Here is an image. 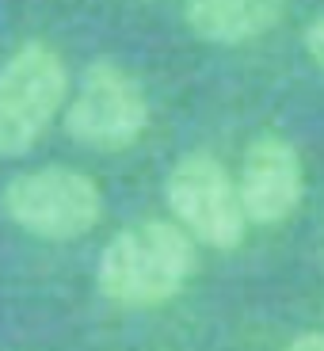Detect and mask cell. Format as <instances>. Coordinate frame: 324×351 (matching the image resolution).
<instances>
[{"label":"cell","instance_id":"5","mask_svg":"<svg viewBox=\"0 0 324 351\" xmlns=\"http://www.w3.org/2000/svg\"><path fill=\"white\" fill-rule=\"evenodd\" d=\"M164 199L175 226H184L191 241L218 252H233L245 241L248 218L240 210L237 180L225 172L214 153H184L164 180Z\"/></svg>","mask_w":324,"mask_h":351},{"label":"cell","instance_id":"8","mask_svg":"<svg viewBox=\"0 0 324 351\" xmlns=\"http://www.w3.org/2000/svg\"><path fill=\"white\" fill-rule=\"evenodd\" d=\"M306 53L313 58V65L324 73V16H316L306 27Z\"/></svg>","mask_w":324,"mask_h":351},{"label":"cell","instance_id":"4","mask_svg":"<svg viewBox=\"0 0 324 351\" xmlns=\"http://www.w3.org/2000/svg\"><path fill=\"white\" fill-rule=\"evenodd\" d=\"M149 126V96L130 69L99 58L84 69L80 88L65 107V130L96 153H123L138 145Z\"/></svg>","mask_w":324,"mask_h":351},{"label":"cell","instance_id":"6","mask_svg":"<svg viewBox=\"0 0 324 351\" xmlns=\"http://www.w3.org/2000/svg\"><path fill=\"white\" fill-rule=\"evenodd\" d=\"M240 210L252 226H279L301 206L306 168L294 141L282 134H260L245 149V165L237 176Z\"/></svg>","mask_w":324,"mask_h":351},{"label":"cell","instance_id":"9","mask_svg":"<svg viewBox=\"0 0 324 351\" xmlns=\"http://www.w3.org/2000/svg\"><path fill=\"white\" fill-rule=\"evenodd\" d=\"M282 351H324V332H301V336H294Z\"/></svg>","mask_w":324,"mask_h":351},{"label":"cell","instance_id":"7","mask_svg":"<svg viewBox=\"0 0 324 351\" xmlns=\"http://www.w3.org/2000/svg\"><path fill=\"white\" fill-rule=\"evenodd\" d=\"M286 16V0H184L191 35L210 46H245L271 35Z\"/></svg>","mask_w":324,"mask_h":351},{"label":"cell","instance_id":"2","mask_svg":"<svg viewBox=\"0 0 324 351\" xmlns=\"http://www.w3.org/2000/svg\"><path fill=\"white\" fill-rule=\"evenodd\" d=\"M69 96V69L42 38L23 43L0 65V157H23L38 145Z\"/></svg>","mask_w":324,"mask_h":351},{"label":"cell","instance_id":"1","mask_svg":"<svg viewBox=\"0 0 324 351\" xmlns=\"http://www.w3.org/2000/svg\"><path fill=\"white\" fill-rule=\"evenodd\" d=\"M199 267L191 233L175 221L149 218L114 233L96 263V287L107 302L123 309L164 306L184 294Z\"/></svg>","mask_w":324,"mask_h":351},{"label":"cell","instance_id":"3","mask_svg":"<svg viewBox=\"0 0 324 351\" xmlns=\"http://www.w3.org/2000/svg\"><path fill=\"white\" fill-rule=\"evenodd\" d=\"M0 206L23 233L42 241H77L103 218V191L80 168L46 165L4 184Z\"/></svg>","mask_w":324,"mask_h":351}]
</instances>
